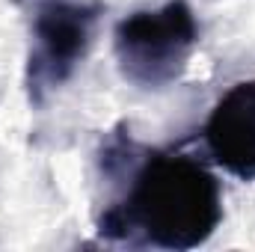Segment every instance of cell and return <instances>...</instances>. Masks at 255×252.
<instances>
[{
  "label": "cell",
  "mask_w": 255,
  "mask_h": 252,
  "mask_svg": "<svg viewBox=\"0 0 255 252\" xmlns=\"http://www.w3.org/2000/svg\"><path fill=\"white\" fill-rule=\"evenodd\" d=\"M24 6L30 51L24 86L33 107H42L60 86H65L86 60L98 21L101 0H18Z\"/></svg>",
  "instance_id": "2"
},
{
  "label": "cell",
  "mask_w": 255,
  "mask_h": 252,
  "mask_svg": "<svg viewBox=\"0 0 255 252\" xmlns=\"http://www.w3.org/2000/svg\"><path fill=\"white\" fill-rule=\"evenodd\" d=\"M199 45V21L187 0H166L122 18L113 33L119 71L136 89H166L190 63Z\"/></svg>",
  "instance_id": "3"
},
{
  "label": "cell",
  "mask_w": 255,
  "mask_h": 252,
  "mask_svg": "<svg viewBox=\"0 0 255 252\" xmlns=\"http://www.w3.org/2000/svg\"><path fill=\"white\" fill-rule=\"evenodd\" d=\"M202 139L217 166L241 181H255V77L229 86L217 98Z\"/></svg>",
  "instance_id": "4"
},
{
  "label": "cell",
  "mask_w": 255,
  "mask_h": 252,
  "mask_svg": "<svg viewBox=\"0 0 255 252\" xmlns=\"http://www.w3.org/2000/svg\"><path fill=\"white\" fill-rule=\"evenodd\" d=\"M128 166L125 193L98 220V235L154 250H196L223 223V190L214 172L181 151L139 148L119 133Z\"/></svg>",
  "instance_id": "1"
}]
</instances>
